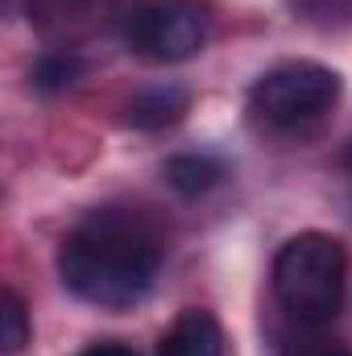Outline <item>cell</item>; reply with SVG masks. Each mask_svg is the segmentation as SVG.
Listing matches in <instances>:
<instances>
[{
  "label": "cell",
  "mask_w": 352,
  "mask_h": 356,
  "mask_svg": "<svg viewBox=\"0 0 352 356\" xmlns=\"http://www.w3.org/2000/svg\"><path fill=\"white\" fill-rule=\"evenodd\" d=\"M162 266V245L129 216L99 211L67 232L58 249L63 286L99 311H129L150 290Z\"/></svg>",
  "instance_id": "6da1fadb"
},
{
  "label": "cell",
  "mask_w": 352,
  "mask_h": 356,
  "mask_svg": "<svg viewBox=\"0 0 352 356\" xmlns=\"http://www.w3.org/2000/svg\"><path fill=\"white\" fill-rule=\"evenodd\" d=\"M349 257L328 232H298L273 257V294L294 323L323 327L344 307Z\"/></svg>",
  "instance_id": "7a4b0ae2"
},
{
  "label": "cell",
  "mask_w": 352,
  "mask_h": 356,
  "mask_svg": "<svg viewBox=\"0 0 352 356\" xmlns=\"http://www.w3.org/2000/svg\"><path fill=\"white\" fill-rule=\"evenodd\" d=\"M336 99H340V75L323 63H311V58L269 67L249 91L253 112L265 124H278V129L307 124V120L323 116Z\"/></svg>",
  "instance_id": "3957f363"
},
{
  "label": "cell",
  "mask_w": 352,
  "mask_h": 356,
  "mask_svg": "<svg viewBox=\"0 0 352 356\" xmlns=\"http://www.w3.org/2000/svg\"><path fill=\"white\" fill-rule=\"evenodd\" d=\"M125 38L150 63H182L207 42V8L199 0H141L125 21Z\"/></svg>",
  "instance_id": "277c9868"
},
{
  "label": "cell",
  "mask_w": 352,
  "mask_h": 356,
  "mask_svg": "<svg viewBox=\"0 0 352 356\" xmlns=\"http://www.w3.org/2000/svg\"><path fill=\"white\" fill-rule=\"evenodd\" d=\"M158 356H224V327L216 323L211 311H182L170 332L162 336V348Z\"/></svg>",
  "instance_id": "5b68a950"
},
{
  "label": "cell",
  "mask_w": 352,
  "mask_h": 356,
  "mask_svg": "<svg viewBox=\"0 0 352 356\" xmlns=\"http://www.w3.org/2000/svg\"><path fill=\"white\" fill-rule=\"evenodd\" d=\"M191 95L186 88H175V83H158V88L137 91L129 104H125V120L133 129H162V124H175L178 116L186 112Z\"/></svg>",
  "instance_id": "8992f818"
},
{
  "label": "cell",
  "mask_w": 352,
  "mask_h": 356,
  "mask_svg": "<svg viewBox=\"0 0 352 356\" xmlns=\"http://www.w3.org/2000/svg\"><path fill=\"white\" fill-rule=\"evenodd\" d=\"M162 178L175 186L182 199H199V195H207L211 186H220L224 162H216V158H207V154H178V158H170V162L162 166Z\"/></svg>",
  "instance_id": "52a82bcc"
},
{
  "label": "cell",
  "mask_w": 352,
  "mask_h": 356,
  "mask_svg": "<svg viewBox=\"0 0 352 356\" xmlns=\"http://www.w3.org/2000/svg\"><path fill=\"white\" fill-rule=\"evenodd\" d=\"M25 344H29V311H25L21 294L13 286H4V294H0V353L17 356Z\"/></svg>",
  "instance_id": "ba28073f"
},
{
  "label": "cell",
  "mask_w": 352,
  "mask_h": 356,
  "mask_svg": "<svg viewBox=\"0 0 352 356\" xmlns=\"http://www.w3.org/2000/svg\"><path fill=\"white\" fill-rule=\"evenodd\" d=\"M75 75H79V58L67 54V50H50V54H42V58L33 63V88H42V91L71 88Z\"/></svg>",
  "instance_id": "9c48e42d"
},
{
  "label": "cell",
  "mask_w": 352,
  "mask_h": 356,
  "mask_svg": "<svg viewBox=\"0 0 352 356\" xmlns=\"http://www.w3.org/2000/svg\"><path fill=\"white\" fill-rule=\"evenodd\" d=\"M303 8H307V13H328V17H332V8L352 13V0H303Z\"/></svg>",
  "instance_id": "30bf717a"
},
{
  "label": "cell",
  "mask_w": 352,
  "mask_h": 356,
  "mask_svg": "<svg viewBox=\"0 0 352 356\" xmlns=\"http://www.w3.org/2000/svg\"><path fill=\"white\" fill-rule=\"evenodd\" d=\"M83 356H137L133 348H125V344H116V340H108V344H91Z\"/></svg>",
  "instance_id": "8fae6325"
},
{
  "label": "cell",
  "mask_w": 352,
  "mask_h": 356,
  "mask_svg": "<svg viewBox=\"0 0 352 356\" xmlns=\"http://www.w3.org/2000/svg\"><path fill=\"white\" fill-rule=\"evenodd\" d=\"M307 356H352V353H344V348H315V353H307Z\"/></svg>",
  "instance_id": "7c38bea8"
}]
</instances>
